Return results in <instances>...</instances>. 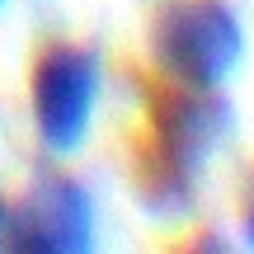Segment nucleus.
<instances>
[{
	"label": "nucleus",
	"instance_id": "obj_6",
	"mask_svg": "<svg viewBox=\"0 0 254 254\" xmlns=\"http://www.w3.org/2000/svg\"><path fill=\"white\" fill-rule=\"evenodd\" d=\"M5 231H9V202L0 198V250H5Z\"/></svg>",
	"mask_w": 254,
	"mask_h": 254
},
{
	"label": "nucleus",
	"instance_id": "obj_3",
	"mask_svg": "<svg viewBox=\"0 0 254 254\" xmlns=\"http://www.w3.org/2000/svg\"><path fill=\"white\" fill-rule=\"evenodd\" d=\"M104 99V57L90 43L57 38L33 57L28 71V118L33 136L47 155L66 160L75 155L94 132Z\"/></svg>",
	"mask_w": 254,
	"mask_h": 254
},
{
	"label": "nucleus",
	"instance_id": "obj_5",
	"mask_svg": "<svg viewBox=\"0 0 254 254\" xmlns=\"http://www.w3.org/2000/svg\"><path fill=\"white\" fill-rule=\"evenodd\" d=\"M240 240L254 250V174L245 179V193H240Z\"/></svg>",
	"mask_w": 254,
	"mask_h": 254
},
{
	"label": "nucleus",
	"instance_id": "obj_4",
	"mask_svg": "<svg viewBox=\"0 0 254 254\" xmlns=\"http://www.w3.org/2000/svg\"><path fill=\"white\" fill-rule=\"evenodd\" d=\"M9 250L24 254H85L94 250V198L71 174H43L9 202Z\"/></svg>",
	"mask_w": 254,
	"mask_h": 254
},
{
	"label": "nucleus",
	"instance_id": "obj_2",
	"mask_svg": "<svg viewBox=\"0 0 254 254\" xmlns=\"http://www.w3.org/2000/svg\"><path fill=\"white\" fill-rule=\"evenodd\" d=\"M151 62L165 85L226 90L245 62V24L226 0H165L151 19Z\"/></svg>",
	"mask_w": 254,
	"mask_h": 254
},
{
	"label": "nucleus",
	"instance_id": "obj_1",
	"mask_svg": "<svg viewBox=\"0 0 254 254\" xmlns=\"http://www.w3.org/2000/svg\"><path fill=\"white\" fill-rule=\"evenodd\" d=\"M231 136V104L221 90H179L165 85L155 94L141 146V193L155 212H179L193 202L207 165Z\"/></svg>",
	"mask_w": 254,
	"mask_h": 254
},
{
	"label": "nucleus",
	"instance_id": "obj_7",
	"mask_svg": "<svg viewBox=\"0 0 254 254\" xmlns=\"http://www.w3.org/2000/svg\"><path fill=\"white\" fill-rule=\"evenodd\" d=\"M5 5H9V0H0V9H5Z\"/></svg>",
	"mask_w": 254,
	"mask_h": 254
}]
</instances>
